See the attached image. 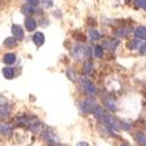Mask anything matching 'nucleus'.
I'll list each match as a JSON object with an SVG mask.
<instances>
[{
	"label": "nucleus",
	"instance_id": "nucleus-6",
	"mask_svg": "<svg viewBox=\"0 0 146 146\" xmlns=\"http://www.w3.org/2000/svg\"><path fill=\"white\" fill-rule=\"evenodd\" d=\"M12 33H13V36L18 41H21V40H23V38H25V33H23L21 26H19V25L12 26Z\"/></svg>",
	"mask_w": 146,
	"mask_h": 146
},
{
	"label": "nucleus",
	"instance_id": "nucleus-17",
	"mask_svg": "<svg viewBox=\"0 0 146 146\" xmlns=\"http://www.w3.org/2000/svg\"><path fill=\"white\" fill-rule=\"evenodd\" d=\"M136 140H137L140 145L146 146V136L144 135V133H141V132H137V133H136Z\"/></svg>",
	"mask_w": 146,
	"mask_h": 146
},
{
	"label": "nucleus",
	"instance_id": "nucleus-23",
	"mask_svg": "<svg viewBox=\"0 0 146 146\" xmlns=\"http://www.w3.org/2000/svg\"><path fill=\"white\" fill-rule=\"evenodd\" d=\"M138 44H139V40H135V41L130 42V43L127 44V47L131 48V49H136V48L138 47Z\"/></svg>",
	"mask_w": 146,
	"mask_h": 146
},
{
	"label": "nucleus",
	"instance_id": "nucleus-25",
	"mask_svg": "<svg viewBox=\"0 0 146 146\" xmlns=\"http://www.w3.org/2000/svg\"><path fill=\"white\" fill-rule=\"evenodd\" d=\"M42 4L44 7H52L53 6V0H42Z\"/></svg>",
	"mask_w": 146,
	"mask_h": 146
},
{
	"label": "nucleus",
	"instance_id": "nucleus-9",
	"mask_svg": "<svg viewBox=\"0 0 146 146\" xmlns=\"http://www.w3.org/2000/svg\"><path fill=\"white\" fill-rule=\"evenodd\" d=\"M36 26H38V22H36L35 19L27 17L25 20V27L27 29V32H34L36 29Z\"/></svg>",
	"mask_w": 146,
	"mask_h": 146
},
{
	"label": "nucleus",
	"instance_id": "nucleus-18",
	"mask_svg": "<svg viewBox=\"0 0 146 146\" xmlns=\"http://www.w3.org/2000/svg\"><path fill=\"white\" fill-rule=\"evenodd\" d=\"M83 68H84V72H86V74H88V75H90L91 72L94 71V66H92V63H91V62H89V61H87V62H84Z\"/></svg>",
	"mask_w": 146,
	"mask_h": 146
},
{
	"label": "nucleus",
	"instance_id": "nucleus-11",
	"mask_svg": "<svg viewBox=\"0 0 146 146\" xmlns=\"http://www.w3.org/2000/svg\"><path fill=\"white\" fill-rule=\"evenodd\" d=\"M44 35L41 33V32H36L35 34H34V36H33V41H34V43L38 46V47H40V46H42L43 43H44Z\"/></svg>",
	"mask_w": 146,
	"mask_h": 146
},
{
	"label": "nucleus",
	"instance_id": "nucleus-28",
	"mask_svg": "<svg viewBox=\"0 0 146 146\" xmlns=\"http://www.w3.org/2000/svg\"><path fill=\"white\" fill-rule=\"evenodd\" d=\"M77 146H89V144L86 143V141H81V143L77 144Z\"/></svg>",
	"mask_w": 146,
	"mask_h": 146
},
{
	"label": "nucleus",
	"instance_id": "nucleus-13",
	"mask_svg": "<svg viewBox=\"0 0 146 146\" xmlns=\"http://www.w3.org/2000/svg\"><path fill=\"white\" fill-rule=\"evenodd\" d=\"M21 11H22V13L23 14H26V15H32V14H34V13H36V9L34 6H31V5H27V4H25L22 7H21Z\"/></svg>",
	"mask_w": 146,
	"mask_h": 146
},
{
	"label": "nucleus",
	"instance_id": "nucleus-1",
	"mask_svg": "<svg viewBox=\"0 0 146 146\" xmlns=\"http://www.w3.org/2000/svg\"><path fill=\"white\" fill-rule=\"evenodd\" d=\"M97 106L98 105H97L95 102H92L90 100H87V101H83V102L80 103V110L84 115H88V113H91V112L94 113V111L97 109Z\"/></svg>",
	"mask_w": 146,
	"mask_h": 146
},
{
	"label": "nucleus",
	"instance_id": "nucleus-21",
	"mask_svg": "<svg viewBox=\"0 0 146 146\" xmlns=\"http://www.w3.org/2000/svg\"><path fill=\"white\" fill-rule=\"evenodd\" d=\"M104 103H105V105L108 106V109H110V110H112V111L116 110V105H115V103H113L112 101H110V100H105Z\"/></svg>",
	"mask_w": 146,
	"mask_h": 146
},
{
	"label": "nucleus",
	"instance_id": "nucleus-3",
	"mask_svg": "<svg viewBox=\"0 0 146 146\" xmlns=\"http://www.w3.org/2000/svg\"><path fill=\"white\" fill-rule=\"evenodd\" d=\"M101 120L105 125H108L109 127H111V129H120V123L111 115H105Z\"/></svg>",
	"mask_w": 146,
	"mask_h": 146
},
{
	"label": "nucleus",
	"instance_id": "nucleus-2",
	"mask_svg": "<svg viewBox=\"0 0 146 146\" xmlns=\"http://www.w3.org/2000/svg\"><path fill=\"white\" fill-rule=\"evenodd\" d=\"M42 137L46 140V143H48L52 146H58L60 145V140L56 137L55 132H53L50 130H43L42 131Z\"/></svg>",
	"mask_w": 146,
	"mask_h": 146
},
{
	"label": "nucleus",
	"instance_id": "nucleus-27",
	"mask_svg": "<svg viewBox=\"0 0 146 146\" xmlns=\"http://www.w3.org/2000/svg\"><path fill=\"white\" fill-rule=\"evenodd\" d=\"M140 53L143 55H146V43H144L141 47H140Z\"/></svg>",
	"mask_w": 146,
	"mask_h": 146
},
{
	"label": "nucleus",
	"instance_id": "nucleus-26",
	"mask_svg": "<svg viewBox=\"0 0 146 146\" xmlns=\"http://www.w3.org/2000/svg\"><path fill=\"white\" fill-rule=\"evenodd\" d=\"M117 34L120 36V38H123V36H125L127 34V31L126 29H119V32H117Z\"/></svg>",
	"mask_w": 146,
	"mask_h": 146
},
{
	"label": "nucleus",
	"instance_id": "nucleus-12",
	"mask_svg": "<svg viewBox=\"0 0 146 146\" xmlns=\"http://www.w3.org/2000/svg\"><path fill=\"white\" fill-rule=\"evenodd\" d=\"M3 61L7 64V66H11V64H13L15 61H17V56L15 54L13 53H6L4 56H3Z\"/></svg>",
	"mask_w": 146,
	"mask_h": 146
},
{
	"label": "nucleus",
	"instance_id": "nucleus-5",
	"mask_svg": "<svg viewBox=\"0 0 146 146\" xmlns=\"http://www.w3.org/2000/svg\"><path fill=\"white\" fill-rule=\"evenodd\" d=\"M82 88H83L84 92H87L90 96L96 94V87H95V84L92 82H90V81H84L83 84H82Z\"/></svg>",
	"mask_w": 146,
	"mask_h": 146
},
{
	"label": "nucleus",
	"instance_id": "nucleus-22",
	"mask_svg": "<svg viewBox=\"0 0 146 146\" xmlns=\"http://www.w3.org/2000/svg\"><path fill=\"white\" fill-rule=\"evenodd\" d=\"M25 1V4H27V5H31V6H38L39 4H40V0H23Z\"/></svg>",
	"mask_w": 146,
	"mask_h": 146
},
{
	"label": "nucleus",
	"instance_id": "nucleus-20",
	"mask_svg": "<svg viewBox=\"0 0 146 146\" xmlns=\"http://www.w3.org/2000/svg\"><path fill=\"white\" fill-rule=\"evenodd\" d=\"M94 115H95L96 118H98V119H102V118L105 116V113H104V111L102 110L101 106H97V109L94 111Z\"/></svg>",
	"mask_w": 146,
	"mask_h": 146
},
{
	"label": "nucleus",
	"instance_id": "nucleus-15",
	"mask_svg": "<svg viewBox=\"0 0 146 146\" xmlns=\"http://www.w3.org/2000/svg\"><path fill=\"white\" fill-rule=\"evenodd\" d=\"M135 35L137 36V38H139V39L146 38V27H144V26L137 27L136 31H135Z\"/></svg>",
	"mask_w": 146,
	"mask_h": 146
},
{
	"label": "nucleus",
	"instance_id": "nucleus-16",
	"mask_svg": "<svg viewBox=\"0 0 146 146\" xmlns=\"http://www.w3.org/2000/svg\"><path fill=\"white\" fill-rule=\"evenodd\" d=\"M89 38L92 41H97V40H100L102 38V34L98 31H96V29H90L89 31Z\"/></svg>",
	"mask_w": 146,
	"mask_h": 146
},
{
	"label": "nucleus",
	"instance_id": "nucleus-8",
	"mask_svg": "<svg viewBox=\"0 0 146 146\" xmlns=\"http://www.w3.org/2000/svg\"><path fill=\"white\" fill-rule=\"evenodd\" d=\"M118 44H119V41L113 40V39H109V40H105L103 42L102 47L105 48V49H108V50H115L118 47Z\"/></svg>",
	"mask_w": 146,
	"mask_h": 146
},
{
	"label": "nucleus",
	"instance_id": "nucleus-24",
	"mask_svg": "<svg viewBox=\"0 0 146 146\" xmlns=\"http://www.w3.org/2000/svg\"><path fill=\"white\" fill-rule=\"evenodd\" d=\"M135 1L137 3V5L144 9H146V0H135Z\"/></svg>",
	"mask_w": 146,
	"mask_h": 146
},
{
	"label": "nucleus",
	"instance_id": "nucleus-10",
	"mask_svg": "<svg viewBox=\"0 0 146 146\" xmlns=\"http://www.w3.org/2000/svg\"><path fill=\"white\" fill-rule=\"evenodd\" d=\"M3 75L4 77H6L7 80H12V78H14L15 77V70L13 67H11V66H7L3 69Z\"/></svg>",
	"mask_w": 146,
	"mask_h": 146
},
{
	"label": "nucleus",
	"instance_id": "nucleus-29",
	"mask_svg": "<svg viewBox=\"0 0 146 146\" xmlns=\"http://www.w3.org/2000/svg\"><path fill=\"white\" fill-rule=\"evenodd\" d=\"M121 146H130V145H127V144H124V145H121Z\"/></svg>",
	"mask_w": 146,
	"mask_h": 146
},
{
	"label": "nucleus",
	"instance_id": "nucleus-14",
	"mask_svg": "<svg viewBox=\"0 0 146 146\" xmlns=\"http://www.w3.org/2000/svg\"><path fill=\"white\" fill-rule=\"evenodd\" d=\"M4 46L6 48H14V47L18 46V40L14 38V36H13V38H7L4 41Z\"/></svg>",
	"mask_w": 146,
	"mask_h": 146
},
{
	"label": "nucleus",
	"instance_id": "nucleus-7",
	"mask_svg": "<svg viewBox=\"0 0 146 146\" xmlns=\"http://www.w3.org/2000/svg\"><path fill=\"white\" fill-rule=\"evenodd\" d=\"M87 50L88 49L86 47H83L81 44H77V46H75L74 48H72V55H74L76 58H82L84 55H86Z\"/></svg>",
	"mask_w": 146,
	"mask_h": 146
},
{
	"label": "nucleus",
	"instance_id": "nucleus-19",
	"mask_svg": "<svg viewBox=\"0 0 146 146\" xmlns=\"http://www.w3.org/2000/svg\"><path fill=\"white\" fill-rule=\"evenodd\" d=\"M94 54H95L96 57H98V58L102 57L103 56V47L100 46V44H96L94 47Z\"/></svg>",
	"mask_w": 146,
	"mask_h": 146
},
{
	"label": "nucleus",
	"instance_id": "nucleus-4",
	"mask_svg": "<svg viewBox=\"0 0 146 146\" xmlns=\"http://www.w3.org/2000/svg\"><path fill=\"white\" fill-rule=\"evenodd\" d=\"M0 135L4 137H11L13 135V126L8 123H1L0 124Z\"/></svg>",
	"mask_w": 146,
	"mask_h": 146
}]
</instances>
